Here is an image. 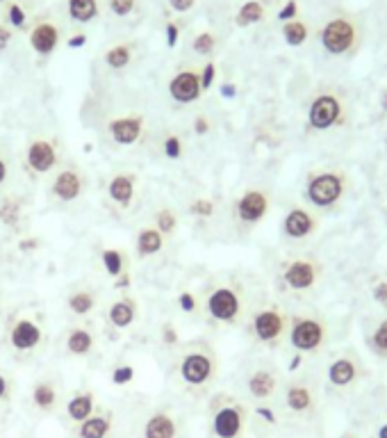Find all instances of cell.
Listing matches in <instances>:
<instances>
[{"instance_id": "cell-49", "label": "cell", "mask_w": 387, "mask_h": 438, "mask_svg": "<svg viewBox=\"0 0 387 438\" xmlns=\"http://www.w3.org/2000/svg\"><path fill=\"white\" fill-rule=\"evenodd\" d=\"M214 78H217V64L205 62V66L201 68V87H203V92H208L212 87Z\"/></svg>"}, {"instance_id": "cell-1", "label": "cell", "mask_w": 387, "mask_h": 438, "mask_svg": "<svg viewBox=\"0 0 387 438\" xmlns=\"http://www.w3.org/2000/svg\"><path fill=\"white\" fill-rule=\"evenodd\" d=\"M174 377L187 393H208L219 377V356L208 340L180 342L174 360Z\"/></svg>"}, {"instance_id": "cell-6", "label": "cell", "mask_w": 387, "mask_h": 438, "mask_svg": "<svg viewBox=\"0 0 387 438\" xmlns=\"http://www.w3.org/2000/svg\"><path fill=\"white\" fill-rule=\"evenodd\" d=\"M5 342L14 356L32 358L46 347V329L34 313H19L7 324Z\"/></svg>"}, {"instance_id": "cell-54", "label": "cell", "mask_w": 387, "mask_h": 438, "mask_svg": "<svg viewBox=\"0 0 387 438\" xmlns=\"http://www.w3.org/2000/svg\"><path fill=\"white\" fill-rule=\"evenodd\" d=\"M12 44V28L7 23H0V50Z\"/></svg>"}, {"instance_id": "cell-50", "label": "cell", "mask_w": 387, "mask_h": 438, "mask_svg": "<svg viewBox=\"0 0 387 438\" xmlns=\"http://www.w3.org/2000/svg\"><path fill=\"white\" fill-rule=\"evenodd\" d=\"M165 34H167V46H169V48H176L178 39H180V25L174 23V21H169V23L165 25Z\"/></svg>"}, {"instance_id": "cell-7", "label": "cell", "mask_w": 387, "mask_h": 438, "mask_svg": "<svg viewBox=\"0 0 387 438\" xmlns=\"http://www.w3.org/2000/svg\"><path fill=\"white\" fill-rule=\"evenodd\" d=\"M347 187H349V176L342 169H319L305 178L303 196L314 208L328 210L344 199Z\"/></svg>"}, {"instance_id": "cell-26", "label": "cell", "mask_w": 387, "mask_h": 438, "mask_svg": "<svg viewBox=\"0 0 387 438\" xmlns=\"http://www.w3.org/2000/svg\"><path fill=\"white\" fill-rule=\"evenodd\" d=\"M246 390L257 402L271 400L278 390V374L271 367H255L246 377Z\"/></svg>"}, {"instance_id": "cell-19", "label": "cell", "mask_w": 387, "mask_h": 438, "mask_svg": "<svg viewBox=\"0 0 387 438\" xmlns=\"http://www.w3.org/2000/svg\"><path fill=\"white\" fill-rule=\"evenodd\" d=\"M137 183H139V176L132 169H121L114 171L107 180V199L114 203L116 210L128 212L132 208L135 196H137Z\"/></svg>"}, {"instance_id": "cell-53", "label": "cell", "mask_w": 387, "mask_h": 438, "mask_svg": "<svg viewBox=\"0 0 387 438\" xmlns=\"http://www.w3.org/2000/svg\"><path fill=\"white\" fill-rule=\"evenodd\" d=\"M374 299L381 306H387V281H381L374 286Z\"/></svg>"}, {"instance_id": "cell-47", "label": "cell", "mask_w": 387, "mask_h": 438, "mask_svg": "<svg viewBox=\"0 0 387 438\" xmlns=\"http://www.w3.org/2000/svg\"><path fill=\"white\" fill-rule=\"evenodd\" d=\"M137 0H109V10L114 16H130L135 12Z\"/></svg>"}, {"instance_id": "cell-57", "label": "cell", "mask_w": 387, "mask_h": 438, "mask_svg": "<svg viewBox=\"0 0 387 438\" xmlns=\"http://www.w3.org/2000/svg\"><path fill=\"white\" fill-rule=\"evenodd\" d=\"M19 247L23 249V251H32V249L37 247V240H21Z\"/></svg>"}, {"instance_id": "cell-59", "label": "cell", "mask_w": 387, "mask_h": 438, "mask_svg": "<svg viewBox=\"0 0 387 438\" xmlns=\"http://www.w3.org/2000/svg\"><path fill=\"white\" fill-rule=\"evenodd\" d=\"M235 89H232V85H223V96H232Z\"/></svg>"}, {"instance_id": "cell-27", "label": "cell", "mask_w": 387, "mask_h": 438, "mask_svg": "<svg viewBox=\"0 0 387 438\" xmlns=\"http://www.w3.org/2000/svg\"><path fill=\"white\" fill-rule=\"evenodd\" d=\"M165 247H167L165 233H160V231L155 228L151 221H146L144 226L137 228V235H135V256L139 261L153 258V256L162 254V251H165Z\"/></svg>"}, {"instance_id": "cell-48", "label": "cell", "mask_w": 387, "mask_h": 438, "mask_svg": "<svg viewBox=\"0 0 387 438\" xmlns=\"http://www.w3.org/2000/svg\"><path fill=\"white\" fill-rule=\"evenodd\" d=\"M192 128H194V133L199 135V137L210 135V131H212V119H210V115L199 112V115L194 117V124H192Z\"/></svg>"}, {"instance_id": "cell-29", "label": "cell", "mask_w": 387, "mask_h": 438, "mask_svg": "<svg viewBox=\"0 0 387 438\" xmlns=\"http://www.w3.org/2000/svg\"><path fill=\"white\" fill-rule=\"evenodd\" d=\"M100 265L109 279H116L130 272V254L121 247H107L100 251Z\"/></svg>"}, {"instance_id": "cell-12", "label": "cell", "mask_w": 387, "mask_h": 438, "mask_svg": "<svg viewBox=\"0 0 387 438\" xmlns=\"http://www.w3.org/2000/svg\"><path fill=\"white\" fill-rule=\"evenodd\" d=\"M89 178L77 162H62L59 169L50 176L48 192L57 203H75L87 192Z\"/></svg>"}, {"instance_id": "cell-60", "label": "cell", "mask_w": 387, "mask_h": 438, "mask_svg": "<svg viewBox=\"0 0 387 438\" xmlns=\"http://www.w3.org/2000/svg\"><path fill=\"white\" fill-rule=\"evenodd\" d=\"M383 108H385V110H387V92H385V94H383Z\"/></svg>"}, {"instance_id": "cell-32", "label": "cell", "mask_w": 387, "mask_h": 438, "mask_svg": "<svg viewBox=\"0 0 387 438\" xmlns=\"http://www.w3.org/2000/svg\"><path fill=\"white\" fill-rule=\"evenodd\" d=\"M135 57V46L132 44H126V41H121V44H114L109 46L105 50V55H103V59H105V64L109 68H114V71H121V68L130 66Z\"/></svg>"}, {"instance_id": "cell-8", "label": "cell", "mask_w": 387, "mask_h": 438, "mask_svg": "<svg viewBox=\"0 0 387 438\" xmlns=\"http://www.w3.org/2000/svg\"><path fill=\"white\" fill-rule=\"evenodd\" d=\"M151 133V119L144 112H116L107 117L105 135L114 146L121 149H132L146 142Z\"/></svg>"}, {"instance_id": "cell-22", "label": "cell", "mask_w": 387, "mask_h": 438, "mask_svg": "<svg viewBox=\"0 0 387 438\" xmlns=\"http://www.w3.org/2000/svg\"><path fill=\"white\" fill-rule=\"evenodd\" d=\"M100 295L96 288L91 286H77L71 288L66 295V311L73 320H89V317L98 311Z\"/></svg>"}, {"instance_id": "cell-20", "label": "cell", "mask_w": 387, "mask_h": 438, "mask_svg": "<svg viewBox=\"0 0 387 438\" xmlns=\"http://www.w3.org/2000/svg\"><path fill=\"white\" fill-rule=\"evenodd\" d=\"M282 235L287 240H294V242H301V240L312 238L317 231H319V217L312 212L303 208V205H294L285 212L280 224Z\"/></svg>"}, {"instance_id": "cell-23", "label": "cell", "mask_w": 387, "mask_h": 438, "mask_svg": "<svg viewBox=\"0 0 387 438\" xmlns=\"http://www.w3.org/2000/svg\"><path fill=\"white\" fill-rule=\"evenodd\" d=\"M114 427H116L114 411L98 407L84 423L73 427V436L75 438H112Z\"/></svg>"}, {"instance_id": "cell-41", "label": "cell", "mask_w": 387, "mask_h": 438, "mask_svg": "<svg viewBox=\"0 0 387 438\" xmlns=\"http://www.w3.org/2000/svg\"><path fill=\"white\" fill-rule=\"evenodd\" d=\"M5 19H7V25H10V28L21 30V28L28 25V12H25V7L21 3H10L7 5Z\"/></svg>"}, {"instance_id": "cell-3", "label": "cell", "mask_w": 387, "mask_h": 438, "mask_svg": "<svg viewBox=\"0 0 387 438\" xmlns=\"http://www.w3.org/2000/svg\"><path fill=\"white\" fill-rule=\"evenodd\" d=\"M212 438H244L248 425V409L232 395H214L208 404Z\"/></svg>"}, {"instance_id": "cell-34", "label": "cell", "mask_w": 387, "mask_h": 438, "mask_svg": "<svg viewBox=\"0 0 387 438\" xmlns=\"http://www.w3.org/2000/svg\"><path fill=\"white\" fill-rule=\"evenodd\" d=\"M21 214H23L21 199H16V196H7V194L0 196V224L12 228L21 221Z\"/></svg>"}, {"instance_id": "cell-28", "label": "cell", "mask_w": 387, "mask_h": 438, "mask_svg": "<svg viewBox=\"0 0 387 438\" xmlns=\"http://www.w3.org/2000/svg\"><path fill=\"white\" fill-rule=\"evenodd\" d=\"M360 377V365L354 356H340L328 365V381L337 388H347Z\"/></svg>"}, {"instance_id": "cell-17", "label": "cell", "mask_w": 387, "mask_h": 438, "mask_svg": "<svg viewBox=\"0 0 387 438\" xmlns=\"http://www.w3.org/2000/svg\"><path fill=\"white\" fill-rule=\"evenodd\" d=\"M98 347V329L91 320H77L64 333V349L71 358L84 360Z\"/></svg>"}, {"instance_id": "cell-21", "label": "cell", "mask_w": 387, "mask_h": 438, "mask_svg": "<svg viewBox=\"0 0 387 438\" xmlns=\"http://www.w3.org/2000/svg\"><path fill=\"white\" fill-rule=\"evenodd\" d=\"M28 41H30V48L34 50L37 55H53L59 41H62V28H59V23L55 19H50V16H41L32 23V28L28 32Z\"/></svg>"}, {"instance_id": "cell-61", "label": "cell", "mask_w": 387, "mask_h": 438, "mask_svg": "<svg viewBox=\"0 0 387 438\" xmlns=\"http://www.w3.org/2000/svg\"><path fill=\"white\" fill-rule=\"evenodd\" d=\"M0 315H3V304H0Z\"/></svg>"}, {"instance_id": "cell-55", "label": "cell", "mask_w": 387, "mask_h": 438, "mask_svg": "<svg viewBox=\"0 0 387 438\" xmlns=\"http://www.w3.org/2000/svg\"><path fill=\"white\" fill-rule=\"evenodd\" d=\"M130 281H132V277H130V272H126V274H121V277H116V279H114V290H119V292H123V290H128V288H130Z\"/></svg>"}, {"instance_id": "cell-9", "label": "cell", "mask_w": 387, "mask_h": 438, "mask_svg": "<svg viewBox=\"0 0 387 438\" xmlns=\"http://www.w3.org/2000/svg\"><path fill=\"white\" fill-rule=\"evenodd\" d=\"M287 340L298 354H317L328 342V324L317 315H296L289 320Z\"/></svg>"}, {"instance_id": "cell-11", "label": "cell", "mask_w": 387, "mask_h": 438, "mask_svg": "<svg viewBox=\"0 0 387 438\" xmlns=\"http://www.w3.org/2000/svg\"><path fill=\"white\" fill-rule=\"evenodd\" d=\"M271 194L264 187H246L232 203V221L239 231H251L269 214Z\"/></svg>"}, {"instance_id": "cell-4", "label": "cell", "mask_w": 387, "mask_h": 438, "mask_svg": "<svg viewBox=\"0 0 387 438\" xmlns=\"http://www.w3.org/2000/svg\"><path fill=\"white\" fill-rule=\"evenodd\" d=\"M64 162V146L59 137L48 133L32 135L23 149V169L32 178H50Z\"/></svg>"}, {"instance_id": "cell-46", "label": "cell", "mask_w": 387, "mask_h": 438, "mask_svg": "<svg viewBox=\"0 0 387 438\" xmlns=\"http://www.w3.org/2000/svg\"><path fill=\"white\" fill-rule=\"evenodd\" d=\"M162 342H165L169 349H178L180 347V333L174 326V322L162 324Z\"/></svg>"}, {"instance_id": "cell-13", "label": "cell", "mask_w": 387, "mask_h": 438, "mask_svg": "<svg viewBox=\"0 0 387 438\" xmlns=\"http://www.w3.org/2000/svg\"><path fill=\"white\" fill-rule=\"evenodd\" d=\"M360 30L354 19L349 16H335V19L326 21V25L319 32L321 48L328 55H347L358 46Z\"/></svg>"}, {"instance_id": "cell-56", "label": "cell", "mask_w": 387, "mask_h": 438, "mask_svg": "<svg viewBox=\"0 0 387 438\" xmlns=\"http://www.w3.org/2000/svg\"><path fill=\"white\" fill-rule=\"evenodd\" d=\"M66 44H68V48H73V50L75 48H82L84 44H87V34H82V32L80 34H73V37L68 39Z\"/></svg>"}, {"instance_id": "cell-43", "label": "cell", "mask_w": 387, "mask_h": 438, "mask_svg": "<svg viewBox=\"0 0 387 438\" xmlns=\"http://www.w3.org/2000/svg\"><path fill=\"white\" fill-rule=\"evenodd\" d=\"M109 379H112V384H114V386H128V384H132V379H135V367L130 363L116 365L114 370H112Z\"/></svg>"}, {"instance_id": "cell-14", "label": "cell", "mask_w": 387, "mask_h": 438, "mask_svg": "<svg viewBox=\"0 0 387 438\" xmlns=\"http://www.w3.org/2000/svg\"><path fill=\"white\" fill-rule=\"evenodd\" d=\"M347 119V105L335 92H321L308 105V126L312 131H331Z\"/></svg>"}, {"instance_id": "cell-2", "label": "cell", "mask_w": 387, "mask_h": 438, "mask_svg": "<svg viewBox=\"0 0 387 438\" xmlns=\"http://www.w3.org/2000/svg\"><path fill=\"white\" fill-rule=\"evenodd\" d=\"M201 311L212 326H242L251 313L246 288L237 279H217L205 288Z\"/></svg>"}, {"instance_id": "cell-37", "label": "cell", "mask_w": 387, "mask_h": 438, "mask_svg": "<svg viewBox=\"0 0 387 438\" xmlns=\"http://www.w3.org/2000/svg\"><path fill=\"white\" fill-rule=\"evenodd\" d=\"M308 34H310V30H308L305 21L294 19V21H287L285 25H282V39L287 41V46H294V48L303 46L308 41Z\"/></svg>"}, {"instance_id": "cell-24", "label": "cell", "mask_w": 387, "mask_h": 438, "mask_svg": "<svg viewBox=\"0 0 387 438\" xmlns=\"http://www.w3.org/2000/svg\"><path fill=\"white\" fill-rule=\"evenodd\" d=\"M96 409H98L96 390L93 388H80V390H75L73 395H68L62 411H64V416L68 420V425L77 427L80 423H84V420H87Z\"/></svg>"}, {"instance_id": "cell-42", "label": "cell", "mask_w": 387, "mask_h": 438, "mask_svg": "<svg viewBox=\"0 0 387 438\" xmlns=\"http://www.w3.org/2000/svg\"><path fill=\"white\" fill-rule=\"evenodd\" d=\"M214 210H217V205H214V201L208 199V196H196V199L189 203V214L201 217V219H210Z\"/></svg>"}, {"instance_id": "cell-36", "label": "cell", "mask_w": 387, "mask_h": 438, "mask_svg": "<svg viewBox=\"0 0 387 438\" xmlns=\"http://www.w3.org/2000/svg\"><path fill=\"white\" fill-rule=\"evenodd\" d=\"M160 149H162V156H165L167 160H183L185 156V140L183 135L176 133V131H169L165 133V137H162L160 142Z\"/></svg>"}, {"instance_id": "cell-18", "label": "cell", "mask_w": 387, "mask_h": 438, "mask_svg": "<svg viewBox=\"0 0 387 438\" xmlns=\"http://www.w3.org/2000/svg\"><path fill=\"white\" fill-rule=\"evenodd\" d=\"M169 98L176 103V105L185 108L192 105L201 96H203V87H201V68L194 66H185L171 75V80L167 85Z\"/></svg>"}, {"instance_id": "cell-10", "label": "cell", "mask_w": 387, "mask_h": 438, "mask_svg": "<svg viewBox=\"0 0 387 438\" xmlns=\"http://www.w3.org/2000/svg\"><path fill=\"white\" fill-rule=\"evenodd\" d=\"M278 277L287 292L303 295V292H310L319 286L324 268L319 261L310 258V256H294V258H287L280 265Z\"/></svg>"}, {"instance_id": "cell-33", "label": "cell", "mask_w": 387, "mask_h": 438, "mask_svg": "<svg viewBox=\"0 0 387 438\" xmlns=\"http://www.w3.org/2000/svg\"><path fill=\"white\" fill-rule=\"evenodd\" d=\"M151 224L160 231V233H165V238H174L176 231H178V212L174 208H169V205H160L158 210H153L151 214Z\"/></svg>"}, {"instance_id": "cell-45", "label": "cell", "mask_w": 387, "mask_h": 438, "mask_svg": "<svg viewBox=\"0 0 387 438\" xmlns=\"http://www.w3.org/2000/svg\"><path fill=\"white\" fill-rule=\"evenodd\" d=\"M14 395V377L7 370H0V407L7 404Z\"/></svg>"}, {"instance_id": "cell-52", "label": "cell", "mask_w": 387, "mask_h": 438, "mask_svg": "<svg viewBox=\"0 0 387 438\" xmlns=\"http://www.w3.org/2000/svg\"><path fill=\"white\" fill-rule=\"evenodd\" d=\"M169 3V7L174 12H178V14H185V12H189L192 10V7L196 5V0H167Z\"/></svg>"}, {"instance_id": "cell-38", "label": "cell", "mask_w": 387, "mask_h": 438, "mask_svg": "<svg viewBox=\"0 0 387 438\" xmlns=\"http://www.w3.org/2000/svg\"><path fill=\"white\" fill-rule=\"evenodd\" d=\"M369 349L374 351L378 358L387 360V317L374 326L372 336H369Z\"/></svg>"}, {"instance_id": "cell-25", "label": "cell", "mask_w": 387, "mask_h": 438, "mask_svg": "<svg viewBox=\"0 0 387 438\" xmlns=\"http://www.w3.org/2000/svg\"><path fill=\"white\" fill-rule=\"evenodd\" d=\"M137 315H139V302H137L132 295H128V292L121 297H116L105 311L107 322L119 331L130 329V326L137 322Z\"/></svg>"}, {"instance_id": "cell-31", "label": "cell", "mask_w": 387, "mask_h": 438, "mask_svg": "<svg viewBox=\"0 0 387 438\" xmlns=\"http://www.w3.org/2000/svg\"><path fill=\"white\" fill-rule=\"evenodd\" d=\"M66 12L68 19L75 23H91L100 14V0H66Z\"/></svg>"}, {"instance_id": "cell-62", "label": "cell", "mask_w": 387, "mask_h": 438, "mask_svg": "<svg viewBox=\"0 0 387 438\" xmlns=\"http://www.w3.org/2000/svg\"><path fill=\"white\" fill-rule=\"evenodd\" d=\"M0 3H5V0H0Z\"/></svg>"}, {"instance_id": "cell-40", "label": "cell", "mask_w": 387, "mask_h": 438, "mask_svg": "<svg viewBox=\"0 0 387 438\" xmlns=\"http://www.w3.org/2000/svg\"><path fill=\"white\" fill-rule=\"evenodd\" d=\"M192 48H194V53H199V55H212L214 48H217V37H214V32H210V30L199 32L192 41Z\"/></svg>"}, {"instance_id": "cell-58", "label": "cell", "mask_w": 387, "mask_h": 438, "mask_svg": "<svg viewBox=\"0 0 387 438\" xmlns=\"http://www.w3.org/2000/svg\"><path fill=\"white\" fill-rule=\"evenodd\" d=\"M376 438H387V423H383L381 427H378V432H376Z\"/></svg>"}, {"instance_id": "cell-15", "label": "cell", "mask_w": 387, "mask_h": 438, "mask_svg": "<svg viewBox=\"0 0 387 438\" xmlns=\"http://www.w3.org/2000/svg\"><path fill=\"white\" fill-rule=\"evenodd\" d=\"M183 420L171 407H153L139 423V438H183Z\"/></svg>"}, {"instance_id": "cell-30", "label": "cell", "mask_w": 387, "mask_h": 438, "mask_svg": "<svg viewBox=\"0 0 387 438\" xmlns=\"http://www.w3.org/2000/svg\"><path fill=\"white\" fill-rule=\"evenodd\" d=\"M285 404L291 414H308L314 404L312 390L305 384H289L285 390Z\"/></svg>"}, {"instance_id": "cell-39", "label": "cell", "mask_w": 387, "mask_h": 438, "mask_svg": "<svg viewBox=\"0 0 387 438\" xmlns=\"http://www.w3.org/2000/svg\"><path fill=\"white\" fill-rule=\"evenodd\" d=\"M10 183H12V153L0 142V194L7 192Z\"/></svg>"}, {"instance_id": "cell-16", "label": "cell", "mask_w": 387, "mask_h": 438, "mask_svg": "<svg viewBox=\"0 0 387 438\" xmlns=\"http://www.w3.org/2000/svg\"><path fill=\"white\" fill-rule=\"evenodd\" d=\"M30 402H32V409L37 411L39 416H57L59 411L64 409V402H66L64 388L57 377L53 374L39 377L30 388Z\"/></svg>"}, {"instance_id": "cell-51", "label": "cell", "mask_w": 387, "mask_h": 438, "mask_svg": "<svg viewBox=\"0 0 387 438\" xmlns=\"http://www.w3.org/2000/svg\"><path fill=\"white\" fill-rule=\"evenodd\" d=\"M296 14H298V5H296V0H287L285 7H282V10L278 12V19L287 23V21H294V19H296Z\"/></svg>"}, {"instance_id": "cell-44", "label": "cell", "mask_w": 387, "mask_h": 438, "mask_svg": "<svg viewBox=\"0 0 387 438\" xmlns=\"http://www.w3.org/2000/svg\"><path fill=\"white\" fill-rule=\"evenodd\" d=\"M178 306L183 313H196V311H201V299L196 297L192 290H183L178 295Z\"/></svg>"}, {"instance_id": "cell-5", "label": "cell", "mask_w": 387, "mask_h": 438, "mask_svg": "<svg viewBox=\"0 0 387 438\" xmlns=\"http://www.w3.org/2000/svg\"><path fill=\"white\" fill-rule=\"evenodd\" d=\"M289 320H291V315H287L285 311H282V306L262 304V306H257L248 313L244 324L248 329V336H251L257 345L278 347L280 342L287 338Z\"/></svg>"}, {"instance_id": "cell-35", "label": "cell", "mask_w": 387, "mask_h": 438, "mask_svg": "<svg viewBox=\"0 0 387 438\" xmlns=\"http://www.w3.org/2000/svg\"><path fill=\"white\" fill-rule=\"evenodd\" d=\"M264 19V7L260 0H246V3L237 10L235 23L239 28H246V25H255Z\"/></svg>"}]
</instances>
